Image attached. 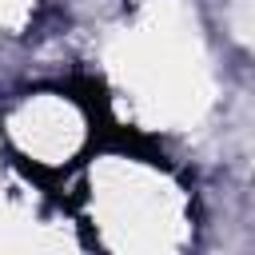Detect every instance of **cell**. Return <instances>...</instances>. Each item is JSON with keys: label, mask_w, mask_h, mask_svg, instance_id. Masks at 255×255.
<instances>
[{"label": "cell", "mask_w": 255, "mask_h": 255, "mask_svg": "<svg viewBox=\"0 0 255 255\" xmlns=\"http://www.w3.org/2000/svg\"><path fill=\"white\" fill-rule=\"evenodd\" d=\"M4 135L12 143V151H20L32 167H48L56 171L60 163L68 167L76 159V151L88 143V108L56 88H40V92H24L20 100H12L4 108Z\"/></svg>", "instance_id": "cell-1"}]
</instances>
